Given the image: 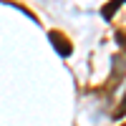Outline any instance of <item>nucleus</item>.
Wrapping results in <instances>:
<instances>
[{
	"mask_svg": "<svg viewBox=\"0 0 126 126\" xmlns=\"http://www.w3.org/2000/svg\"><path fill=\"white\" fill-rule=\"evenodd\" d=\"M50 43L58 48V53H61V56H68V53H71V43H68V40H63L61 33H50Z\"/></svg>",
	"mask_w": 126,
	"mask_h": 126,
	"instance_id": "obj_1",
	"label": "nucleus"
}]
</instances>
